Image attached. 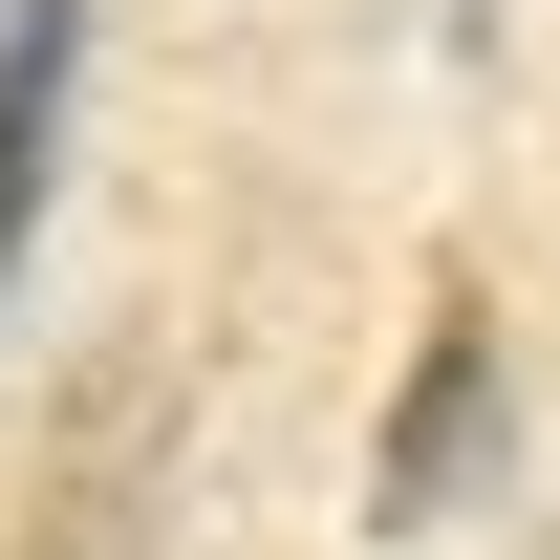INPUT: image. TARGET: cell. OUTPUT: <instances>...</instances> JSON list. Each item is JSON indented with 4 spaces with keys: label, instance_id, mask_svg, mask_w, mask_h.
<instances>
[{
    "label": "cell",
    "instance_id": "obj_1",
    "mask_svg": "<svg viewBox=\"0 0 560 560\" xmlns=\"http://www.w3.org/2000/svg\"><path fill=\"white\" fill-rule=\"evenodd\" d=\"M495 475H517V346H495L475 302H431L410 388H388V431H366V517H388V539H453Z\"/></svg>",
    "mask_w": 560,
    "mask_h": 560
},
{
    "label": "cell",
    "instance_id": "obj_2",
    "mask_svg": "<svg viewBox=\"0 0 560 560\" xmlns=\"http://www.w3.org/2000/svg\"><path fill=\"white\" fill-rule=\"evenodd\" d=\"M66 130H86V0H0V302L66 215Z\"/></svg>",
    "mask_w": 560,
    "mask_h": 560
}]
</instances>
